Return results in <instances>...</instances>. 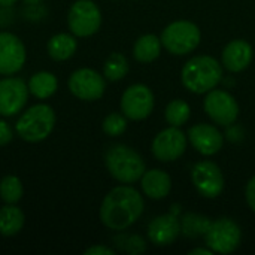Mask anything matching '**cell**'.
<instances>
[{
  "label": "cell",
  "instance_id": "7402d4cb",
  "mask_svg": "<svg viewBox=\"0 0 255 255\" xmlns=\"http://www.w3.org/2000/svg\"><path fill=\"white\" fill-rule=\"evenodd\" d=\"M161 39L155 34H143L133 45V57L139 63H152L161 54Z\"/></svg>",
  "mask_w": 255,
  "mask_h": 255
},
{
  "label": "cell",
  "instance_id": "7c38bea8",
  "mask_svg": "<svg viewBox=\"0 0 255 255\" xmlns=\"http://www.w3.org/2000/svg\"><path fill=\"white\" fill-rule=\"evenodd\" d=\"M187 149V134L181 127L169 126L167 128L157 133L151 143L152 155L161 163L176 161L184 155Z\"/></svg>",
  "mask_w": 255,
  "mask_h": 255
},
{
  "label": "cell",
  "instance_id": "f546056e",
  "mask_svg": "<svg viewBox=\"0 0 255 255\" xmlns=\"http://www.w3.org/2000/svg\"><path fill=\"white\" fill-rule=\"evenodd\" d=\"M245 199H247V203L250 206V209L255 214V176H253L248 184H247V188H245Z\"/></svg>",
  "mask_w": 255,
  "mask_h": 255
},
{
  "label": "cell",
  "instance_id": "ba28073f",
  "mask_svg": "<svg viewBox=\"0 0 255 255\" xmlns=\"http://www.w3.org/2000/svg\"><path fill=\"white\" fill-rule=\"evenodd\" d=\"M203 109L206 115L221 127H229L235 124L239 117V103L226 90L214 88L206 93V97L203 100Z\"/></svg>",
  "mask_w": 255,
  "mask_h": 255
},
{
  "label": "cell",
  "instance_id": "4dcf8cb0",
  "mask_svg": "<svg viewBox=\"0 0 255 255\" xmlns=\"http://www.w3.org/2000/svg\"><path fill=\"white\" fill-rule=\"evenodd\" d=\"M85 255H115V250L106 247V245H93L84 251Z\"/></svg>",
  "mask_w": 255,
  "mask_h": 255
},
{
  "label": "cell",
  "instance_id": "5b68a950",
  "mask_svg": "<svg viewBox=\"0 0 255 255\" xmlns=\"http://www.w3.org/2000/svg\"><path fill=\"white\" fill-rule=\"evenodd\" d=\"M160 39L167 52L173 55H187L199 46L202 33L196 22L178 19L166 25Z\"/></svg>",
  "mask_w": 255,
  "mask_h": 255
},
{
  "label": "cell",
  "instance_id": "8992f818",
  "mask_svg": "<svg viewBox=\"0 0 255 255\" xmlns=\"http://www.w3.org/2000/svg\"><path fill=\"white\" fill-rule=\"evenodd\" d=\"M206 247L217 254H232L242 242V230L236 221L227 217L217 218L211 223L208 232L205 233Z\"/></svg>",
  "mask_w": 255,
  "mask_h": 255
},
{
  "label": "cell",
  "instance_id": "836d02e7",
  "mask_svg": "<svg viewBox=\"0 0 255 255\" xmlns=\"http://www.w3.org/2000/svg\"><path fill=\"white\" fill-rule=\"evenodd\" d=\"M24 3H27V4H30V6H36V4H40L43 0H22Z\"/></svg>",
  "mask_w": 255,
  "mask_h": 255
},
{
  "label": "cell",
  "instance_id": "7a4b0ae2",
  "mask_svg": "<svg viewBox=\"0 0 255 255\" xmlns=\"http://www.w3.org/2000/svg\"><path fill=\"white\" fill-rule=\"evenodd\" d=\"M223 79V64L211 55H196L190 58L182 70L184 87L194 94H206L217 88Z\"/></svg>",
  "mask_w": 255,
  "mask_h": 255
},
{
  "label": "cell",
  "instance_id": "2e32d148",
  "mask_svg": "<svg viewBox=\"0 0 255 255\" xmlns=\"http://www.w3.org/2000/svg\"><path fill=\"white\" fill-rule=\"evenodd\" d=\"M181 235V220L175 214L155 217L148 224V239L155 247H169Z\"/></svg>",
  "mask_w": 255,
  "mask_h": 255
},
{
  "label": "cell",
  "instance_id": "5bb4252c",
  "mask_svg": "<svg viewBox=\"0 0 255 255\" xmlns=\"http://www.w3.org/2000/svg\"><path fill=\"white\" fill-rule=\"evenodd\" d=\"M25 60L27 51L22 40L10 31H0V75L12 76L18 73Z\"/></svg>",
  "mask_w": 255,
  "mask_h": 255
},
{
  "label": "cell",
  "instance_id": "30bf717a",
  "mask_svg": "<svg viewBox=\"0 0 255 255\" xmlns=\"http://www.w3.org/2000/svg\"><path fill=\"white\" fill-rule=\"evenodd\" d=\"M154 93L145 84H133L121 96V112L131 121L146 120L154 111Z\"/></svg>",
  "mask_w": 255,
  "mask_h": 255
},
{
  "label": "cell",
  "instance_id": "e0dca14e",
  "mask_svg": "<svg viewBox=\"0 0 255 255\" xmlns=\"http://www.w3.org/2000/svg\"><path fill=\"white\" fill-rule=\"evenodd\" d=\"M254 57V49L248 40L235 39L229 42L221 54V64L232 73H239L248 69Z\"/></svg>",
  "mask_w": 255,
  "mask_h": 255
},
{
  "label": "cell",
  "instance_id": "4316f807",
  "mask_svg": "<svg viewBox=\"0 0 255 255\" xmlns=\"http://www.w3.org/2000/svg\"><path fill=\"white\" fill-rule=\"evenodd\" d=\"M114 242L120 251L130 255L142 254L146 251V242L139 235H118L114 238Z\"/></svg>",
  "mask_w": 255,
  "mask_h": 255
},
{
  "label": "cell",
  "instance_id": "603a6c76",
  "mask_svg": "<svg viewBox=\"0 0 255 255\" xmlns=\"http://www.w3.org/2000/svg\"><path fill=\"white\" fill-rule=\"evenodd\" d=\"M211 223H212L211 218H208L205 215L194 214V212H187L181 218V233L185 238H190V239L205 236V233L208 232Z\"/></svg>",
  "mask_w": 255,
  "mask_h": 255
},
{
  "label": "cell",
  "instance_id": "83f0119b",
  "mask_svg": "<svg viewBox=\"0 0 255 255\" xmlns=\"http://www.w3.org/2000/svg\"><path fill=\"white\" fill-rule=\"evenodd\" d=\"M102 130L106 136H111V137L121 136L127 130V117L124 114L111 112L109 115L105 117L102 123Z\"/></svg>",
  "mask_w": 255,
  "mask_h": 255
},
{
  "label": "cell",
  "instance_id": "484cf974",
  "mask_svg": "<svg viewBox=\"0 0 255 255\" xmlns=\"http://www.w3.org/2000/svg\"><path fill=\"white\" fill-rule=\"evenodd\" d=\"M24 194L22 182L18 176L15 175H6L0 181V199L4 203L9 205H16Z\"/></svg>",
  "mask_w": 255,
  "mask_h": 255
},
{
  "label": "cell",
  "instance_id": "8fae6325",
  "mask_svg": "<svg viewBox=\"0 0 255 255\" xmlns=\"http://www.w3.org/2000/svg\"><path fill=\"white\" fill-rule=\"evenodd\" d=\"M191 182L196 191L205 199H217L224 190V175L218 164L211 160H202L191 170Z\"/></svg>",
  "mask_w": 255,
  "mask_h": 255
},
{
  "label": "cell",
  "instance_id": "f1b7e54d",
  "mask_svg": "<svg viewBox=\"0 0 255 255\" xmlns=\"http://www.w3.org/2000/svg\"><path fill=\"white\" fill-rule=\"evenodd\" d=\"M12 137H13V133H12L10 126L4 120H0V146L7 145L12 140Z\"/></svg>",
  "mask_w": 255,
  "mask_h": 255
},
{
  "label": "cell",
  "instance_id": "3957f363",
  "mask_svg": "<svg viewBox=\"0 0 255 255\" xmlns=\"http://www.w3.org/2000/svg\"><path fill=\"white\" fill-rule=\"evenodd\" d=\"M105 166L109 175L121 184H134L140 181L146 170L145 161L139 152L127 145H114L105 154Z\"/></svg>",
  "mask_w": 255,
  "mask_h": 255
},
{
  "label": "cell",
  "instance_id": "d6986e66",
  "mask_svg": "<svg viewBox=\"0 0 255 255\" xmlns=\"http://www.w3.org/2000/svg\"><path fill=\"white\" fill-rule=\"evenodd\" d=\"M78 49L76 36L72 33H57L49 37L46 43L48 55L54 61H66L75 55Z\"/></svg>",
  "mask_w": 255,
  "mask_h": 255
},
{
  "label": "cell",
  "instance_id": "9a60e30c",
  "mask_svg": "<svg viewBox=\"0 0 255 255\" xmlns=\"http://www.w3.org/2000/svg\"><path fill=\"white\" fill-rule=\"evenodd\" d=\"M187 139L190 140V143L197 152L206 157L218 154L224 145L223 133L215 126L206 123H199L190 127L187 133Z\"/></svg>",
  "mask_w": 255,
  "mask_h": 255
},
{
  "label": "cell",
  "instance_id": "277c9868",
  "mask_svg": "<svg viewBox=\"0 0 255 255\" xmlns=\"http://www.w3.org/2000/svg\"><path fill=\"white\" fill-rule=\"evenodd\" d=\"M55 121V111L46 103H37L21 114L15 124V131L22 140L37 143L54 131Z\"/></svg>",
  "mask_w": 255,
  "mask_h": 255
},
{
  "label": "cell",
  "instance_id": "ac0fdd59",
  "mask_svg": "<svg viewBox=\"0 0 255 255\" xmlns=\"http://www.w3.org/2000/svg\"><path fill=\"white\" fill-rule=\"evenodd\" d=\"M140 187L143 194L152 200H163L172 190V179L167 172L161 169L145 170L140 178Z\"/></svg>",
  "mask_w": 255,
  "mask_h": 255
},
{
  "label": "cell",
  "instance_id": "4fadbf2b",
  "mask_svg": "<svg viewBox=\"0 0 255 255\" xmlns=\"http://www.w3.org/2000/svg\"><path fill=\"white\" fill-rule=\"evenodd\" d=\"M28 85L15 76L0 79V115L15 117L22 112L28 100Z\"/></svg>",
  "mask_w": 255,
  "mask_h": 255
},
{
  "label": "cell",
  "instance_id": "d6a6232c",
  "mask_svg": "<svg viewBox=\"0 0 255 255\" xmlns=\"http://www.w3.org/2000/svg\"><path fill=\"white\" fill-rule=\"evenodd\" d=\"M18 0H0V6L3 7H9V6H13Z\"/></svg>",
  "mask_w": 255,
  "mask_h": 255
},
{
  "label": "cell",
  "instance_id": "6da1fadb",
  "mask_svg": "<svg viewBox=\"0 0 255 255\" xmlns=\"http://www.w3.org/2000/svg\"><path fill=\"white\" fill-rule=\"evenodd\" d=\"M145 202L140 193L128 184L112 188L100 205L102 224L114 232L131 227L143 214Z\"/></svg>",
  "mask_w": 255,
  "mask_h": 255
},
{
  "label": "cell",
  "instance_id": "ffe728a7",
  "mask_svg": "<svg viewBox=\"0 0 255 255\" xmlns=\"http://www.w3.org/2000/svg\"><path fill=\"white\" fill-rule=\"evenodd\" d=\"M27 85L31 96H34L39 100H46L52 97L58 90V79L52 72L40 70L30 76Z\"/></svg>",
  "mask_w": 255,
  "mask_h": 255
},
{
  "label": "cell",
  "instance_id": "52a82bcc",
  "mask_svg": "<svg viewBox=\"0 0 255 255\" xmlns=\"http://www.w3.org/2000/svg\"><path fill=\"white\" fill-rule=\"evenodd\" d=\"M67 25L76 37H90L102 27L100 7L93 0H76L67 12Z\"/></svg>",
  "mask_w": 255,
  "mask_h": 255
},
{
  "label": "cell",
  "instance_id": "cb8c5ba5",
  "mask_svg": "<svg viewBox=\"0 0 255 255\" xmlns=\"http://www.w3.org/2000/svg\"><path fill=\"white\" fill-rule=\"evenodd\" d=\"M128 69L130 66L126 55L121 52H112L103 64V76L111 82H117L127 76Z\"/></svg>",
  "mask_w": 255,
  "mask_h": 255
},
{
  "label": "cell",
  "instance_id": "1f68e13d",
  "mask_svg": "<svg viewBox=\"0 0 255 255\" xmlns=\"http://www.w3.org/2000/svg\"><path fill=\"white\" fill-rule=\"evenodd\" d=\"M190 254L191 255H212L214 253L206 247V248H194V250H191L190 251Z\"/></svg>",
  "mask_w": 255,
  "mask_h": 255
},
{
  "label": "cell",
  "instance_id": "9c48e42d",
  "mask_svg": "<svg viewBox=\"0 0 255 255\" xmlns=\"http://www.w3.org/2000/svg\"><path fill=\"white\" fill-rule=\"evenodd\" d=\"M70 93L84 102L100 100L106 91V78L90 67L76 69L67 81Z\"/></svg>",
  "mask_w": 255,
  "mask_h": 255
},
{
  "label": "cell",
  "instance_id": "44dd1931",
  "mask_svg": "<svg viewBox=\"0 0 255 255\" xmlns=\"http://www.w3.org/2000/svg\"><path fill=\"white\" fill-rule=\"evenodd\" d=\"M25 223V215L22 209H19L16 205L6 203L0 208V235L4 238L16 236Z\"/></svg>",
  "mask_w": 255,
  "mask_h": 255
},
{
  "label": "cell",
  "instance_id": "d4e9b609",
  "mask_svg": "<svg viewBox=\"0 0 255 255\" xmlns=\"http://www.w3.org/2000/svg\"><path fill=\"white\" fill-rule=\"evenodd\" d=\"M191 115V108L187 102L181 99H175L170 103H167L166 111H164V118L169 126L173 127H182L184 124L188 123Z\"/></svg>",
  "mask_w": 255,
  "mask_h": 255
}]
</instances>
